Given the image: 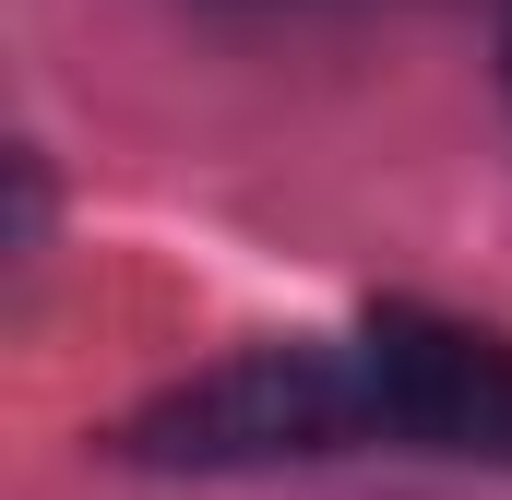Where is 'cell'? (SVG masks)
I'll list each match as a JSON object with an SVG mask.
<instances>
[{
    "instance_id": "1",
    "label": "cell",
    "mask_w": 512,
    "mask_h": 500,
    "mask_svg": "<svg viewBox=\"0 0 512 500\" xmlns=\"http://www.w3.org/2000/svg\"><path fill=\"white\" fill-rule=\"evenodd\" d=\"M382 441L358 346H251L227 370L155 393L120 429L131 465H298V453H346Z\"/></svg>"
},
{
    "instance_id": "3",
    "label": "cell",
    "mask_w": 512,
    "mask_h": 500,
    "mask_svg": "<svg viewBox=\"0 0 512 500\" xmlns=\"http://www.w3.org/2000/svg\"><path fill=\"white\" fill-rule=\"evenodd\" d=\"M501 72H512V36H501Z\"/></svg>"
},
{
    "instance_id": "2",
    "label": "cell",
    "mask_w": 512,
    "mask_h": 500,
    "mask_svg": "<svg viewBox=\"0 0 512 500\" xmlns=\"http://www.w3.org/2000/svg\"><path fill=\"white\" fill-rule=\"evenodd\" d=\"M358 370H370L382 441L512 465V334H477V322H441V310L393 298V310L358 322Z\"/></svg>"
}]
</instances>
